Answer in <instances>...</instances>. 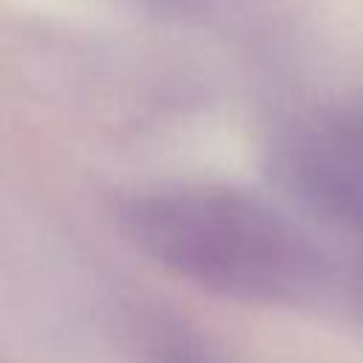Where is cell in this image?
<instances>
[{"instance_id": "277c9868", "label": "cell", "mask_w": 363, "mask_h": 363, "mask_svg": "<svg viewBox=\"0 0 363 363\" xmlns=\"http://www.w3.org/2000/svg\"><path fill=\"white\" fill-rule=\"evenodd\" d=\"M352 125H354V130H357V133H360V139H363V113H360V116H354V119H352Z\"/></svg>"}, {"instance_id": "6da1fadb", "label": "cell", "mask_w": 363, "mask_h": 363, "mask_svg": "<svg viewBox=\"0 0 363 363\" xmlns=\"http://www.w3.org/2000/svg\"><path fill=\"white\" fill-rule=\"evenodd\" d=\"M119 224L153 264L230 301L301 306L332 284L329 258L295 221L230 187L136 193L119 207Z\"/></svg>"}, {"instance_id": "7a4b0ae2", "label": "cell", "mask_w": 363, "mask_h": 363, "mask_svg": "<svg viewBox=\"0 0 363 363\" xmlns=\"http://www.w3.org/2000/svg\"><path fill=\"white\" fill-rule=\"evenodd\" d=\"M179 329H182L179 323L153 326V343H150L153 360L156 363H210L207 354H201V346L193 337H184Z\"/></svg>"}, {"instance_id": "3957f363", "label": "cell", "mask_w": 363, "mask_h": 363, "mask_svg": "<svg viewBox=\"0 0 363 363\" xmlns=\"http://www.w3.org/2000/svg\"><path fill=\"white\" fill-rule=\"evenodd\" d=\"M354 292H357V303H360V309H363V264H360V272H357V278H354Z\"/></svg>"}]
</instances>
